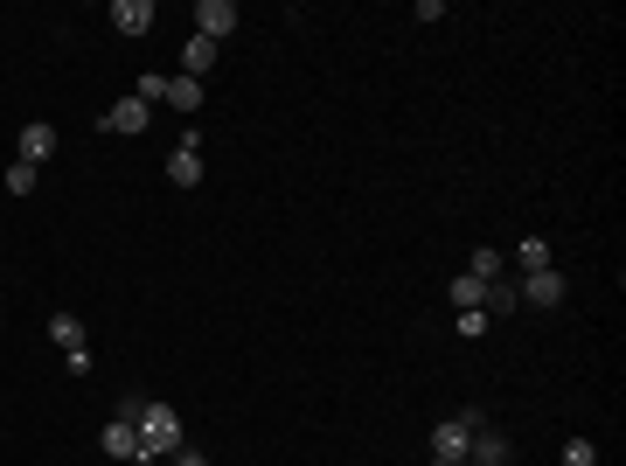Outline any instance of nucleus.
<instances>
[{
    "label": "nucleus",
    "instance_id": "nucleus-1",
    "mask_svg": "<svg viewBox=\"0 0 626 466\" xmlns=\"http://www.w3.org/2000/svg\"><path fill=\"white\" fill-rule=\"evenodd\" d=\"M181 446V418L167 404H140V460H167Z\"/></svg>",
    "mask_w": 626,
    "mask_h": 466
},
{
    "label": "nucleus",
    "instance_id": "nucleus-2",
    "mask_svg": "<svg viewBox=\"0 0 626 466\" xmlns=\"http://www.w3.org/2000/svg\"><path fill=\"white\" fill-rule=\"evenodd\" d=\"M473 432H480V411H453V418L432 432V460H467Z\"/></svg>",
    "mask_w": 626,
    "mask_h": 466
},
{
    "label": "nucleus",
    "instance_id": "nucleus-3",
    "mask_svg": "<svg viewBox=\"0 0 626 466\" xmlns=\"http://www.w3.org/2000/svg\"><path fill=\"white\" fill-rule=\"evenodd\" d=\"M515 300H522V307H564V272H557V265H550V272H522Z\"/></svg>",
    "mask_w": 626,
    "mask_h": 466
},
{
    "label": "nucleus",
    "instance_id": "nucleus-4",
    "mask_svg": "<svg viewBox=\"0 0 626 466\" xmlns=\"http://www.w3.org/2000/svg\"><path fill=\"white\" fill-rule=\"evenodd\" d=\"M98 446H105L112 460H140V418H126V411H112V425L98 432Z\"/></svg>",
    "mask_w": 626,
    "mask_h": 466
},
{
    "label": "nucleus",
    "instance_id": "nucleus-5",
    "mask_svg": "<svg viewBox=\"0 0 626 466\" xmlns=\"http://www.w3.org/2000/svg\"><path fill=\"white\" fill-rule=\"evenodd\" d=\"M230 28H237V7H230V0H195V35L223 42Z\"/></svg>",
    "mask_w": 626,
    "mask_h": 466
},
{
    "label": "nucleus",
    "instance_id": "nucleus-6",
    "mask_svg": "<svg viewBox=\"0 0 626 466\" xmlns=\"http://www.w3.org/2000/svg\"><path fill=\"white\" fill-rule=\"evenodd\" d=\"M147 119H154V105H140V98H119V105L105 112V133H147Z\"/></svg>",
    "mask_w": 626,
    "mask_h": 466
},
{
    "label": "nucleus",
    "instance_id": "nucleus-7",
    "mask_svg": "<svg viewBox=\"0 0 626 466\" xmlns=\"http://www.w3.org/2000/svg\"><path fill=\"white\" fill-rule=\"evenodd\" d=\"M112 21H119V35H147L154 28V0H112Z\"/></svg>",
    "mask_w": 626,
    "mask_h": 466
},
{
    "label": "nucleus",
    "instance_id": "nucleus-8",
    "mask_svg": "<svg viewBox=\"0 0 626 466\" xmlns=\"http://www.w3.org/2000/svg\"><path fill=\"white\" fill-rule=\"evenodd\" d=\"M216 70V42L209 35H188V49H181V77H209Z\"/></svg>",
    "mask_w": 626,
    "mask_h": 466
},
{
    "label": "nucleus",
    "instance_id": "nucleus-9",
    "mask_svg": "<svg viewBox=\"0 0 626 466\" xmlns=\"http://www.w3.org/2000/svg\"><path fill=\"white\" fill-rule=\"evenodd\" d=\"M49 154H56V133H49L42 119H35V126H21V160H28V167H42Z\"/></svg>",
    "mask_w": 626,
    "mask_h": 466
},
{
    "label": "nucleus",
    "instance_id": "nucleus-10",
    "mask_svg": "<svg viewBox=\"0 0 626 466\" xmlns=\"http://www.w3.org/2000/svg\"><path fill=\"white\" fill-rule=\"evenodd\" d=\"M167 105L174 112H202V77H167Z\"/></svg>",
    "mask_w": 626,
    "mask_h": 466
},
{
    "label": "nucleus",
    "instance_id": "nucleus-11",
    "mask_svg": "<svg viewBox=\"0 0 626 466\" xmlns=\"http://www.w3.org/2000/svg\"><path fill=\"white\" fill-rule=\"evenodd\" d=\"M515 265H522V272H550V265H557V258H550V237H522V244H515Z\"/></svg>",
    "mask_w": 626,
    "mask_h": 466
},
{
    "label": "nucleus",
    "instance_id": "nucleus-12",
    "mask_svg": "<svg viewBox=\"0 0 626 466\" xmlns=\"http://www.w3.org/2000/svg\"><path fill=\"white\" fill-rule=\"evenodd\" d=\"M49 341H56L63 355H70V348H84V320H77V313H49Z\"/></svg>",
    "mask_w": 626,
    "mask_h": 466
},
{
    "label": "nucleus",
    "instance_id": "nucleus-13",
    "mask_svg": "<svg viewBox=\"0 0 626 466\" xmlns=\"http://www.w3.org/2000/svg\"><path fill=\"white\" fill-rule=\"evenodd\" d=\"M167 181H174V188H195V181H202V154L174 147V160H167Z\"/></svg>",
    "mask_w": 626,
    "mask_h": 466
},
{
    "label": "nucleus",
    "instance_id": "nucleus-14",
    "mask_svg": "<svg viewBox=\"0 0 626 466\" xmlns=\"http://www.w3.org/2000/svg\"><path fill=\"white\" fill-rule=\"evenodd\" d=\"M473 466H501L508 460V439H494V432H487V425H480V432H473V453H467Z\"/></svg>",
    "mask_w": 626,
    "mask_h": 466
},
{
    "label": "nucleus",
    "instance_id": "nucleus-15",
    "mask_svg": "<svg viewBox=\"0 0 626 466\" xmlns=\"http://www.w3.org/2000/svg\"><path fill=\"white\" fill-rule=\"evenodd\" d=\"M467 279H480V286H494V279H501V251H494V244H480V251H473Z\"/></svg>",
    "mask_w": 626,
    "mask_h": 466
},
{
    "label": "nucleus",
    "instance_id": "nucleus-16",
    "mask_svg": "<svg viewBox=\"0 0 626 466\" xmlns=\"http://www.w3.org/2000/svg\"><path fill=\"white\" fill-rule=\"evenodd\" d=\"M35 181H42V167H28V160H14L0 188H7V195H35Z\"/></svg>",
    "mask_w": 626,
    "mask_h": 466
},
{
    "label": "nucleus",
    "instance_id": "nucleus-17",
    "mask_svg": "<svg viewBox=\"0 0 626 466\" xmlns=\"http://www.w3.org/2000/svg\"><path fill=\"white\" fill-rule=\"evenodd\" d=\"M133 98H140V105H160V98H167V70H147V77H140V91H133Z\"/></svg>",
    "mask_w": 626,
    "mask_h": 466
},
{
    "label": "nucleus",
    "instance_id": "nucleus-18",
    "mask_svg": "<svg viewBox=\"0 0 626 466\" xmlns=\"http://www.w3.org/2000/svg\"><path fill=\"white\" fill-rule=\"evenodd\" d=\"M564 466H599V446H592V439H571V446H564Z\"/></svg>",
    "mask_w": 626,
    "mask_h": 466
},
{
    "label": "nucleus",
    "instance_id": "nucleus-19",
    "mask_svg": "<svg viewBox=\"0 0 626 466\" xmlns=\"http://www.w3.org/2000/svg\"><path fill=\"white\" fill-rule=\"evenodd\" d=\"M460 334H467V341H480V334H487V313L467 307V313H460Z\"/></svg>",
    "mask_w": 626,
    "mask_h": 466
},
{
    "label": "nucleus",
    "instance_id": "nucleus-20",
    "mask_svg": "<svg viewBox=\"0 0 626 466\" xmlns=\"http://www.w3.org/2000/svg\"><path fill=\"white\" fill-rule=\"evenodd\" d=\"M167 466H209V460H202L195 446H174V453H167Z\"/></svg>",
    "mask_w": 626,
    "mask_h": 466
},
{
    "label": "nucleus",
    "instance_id": "nucleus-21",
    "mask_svg": "<svg viewBox=\"0 0 626 466\" xmlns=\"http://www.w3.org/2000/svg\"><path fill=\"white\" fill-rule=\"evenodd\" d=\"M432 466H467V460H432Z\"/></svg>",
    "mask_w": 626,
    "mask_h": 466
},
{
    "label": "nucleus",
    "instance_id": "nucleus-22",
    "mask_svg": "<svg viewBox=\"0 0 626 466\" xmlns=\"http://www.w3.org/2000/svg\"><path fill=\"white\" fill-rule=\"evenodd\" d=\"M467 466H473V460H467Z\"/></svg>",
    "mask_w": 626,
    "mask_h": 466
}]
</instances>
